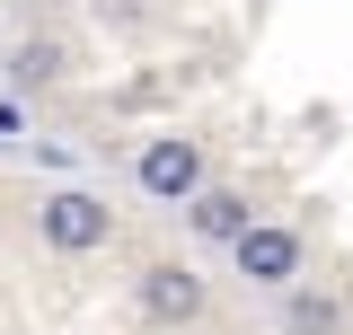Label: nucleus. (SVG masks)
Masks as SVG:
<instances>
[{"mask_svg":"<svg viewBox=\"0 0 353 335\" xmlns=\"http://www.w3.org/2000/svg\"><path fill=\"white\" fill-rule=\"evenodd\" d=\"M239 283H256V292H283V283H301V230H283V221H248L239 238Z\"/></svg>","mask_w":353,"mask_h":335,"instance_id":"nucleus-2","label":"nucleus"},{"mask_svg":"<svg viewBox=\"0 0 353 335\" xmlns=\"http://www.w3.org/2000/svg\"><path fill=\"white\" fill-rule=\"evenodd\" d=\"M283 292H292V300H283V327H292V335H336V327H345V300H336V292H318V283H283Z\"/></svg>","mask_w":353,"mask_h":335,"instance_id":"nucleus-6","label":"nucleus"},{"mask_svg":"<svg viewBox=\"0 0 353 335\" xmlns=\"http://www.w3.org/2000/svg\"><path fill=\"white\" fill-rule=\"evenodd\" d=\"M36 230L53 256H88L115 238V212H106V194H80V185H62V194H44L36 203Z\"/></svg>","mask_w":353,"mask_h":335,"instance_id":"nucleus-1","label":"nucleus"},{"mask_svg":"<svg viewBox=\"0 0 353 335\" xmlns=\"http://www.w3.org/2000/svg\"><path fill=\"white\" fill-rule=\"evenodd\" d=\"M9 71H18V80H53V71H62V53H53V44H18V53H9Z\"/></svg>","mask_w":353,"mask_h":335,"instance_id":"nucleus-7","label":"nucleus"},{"mask_svg":"<svg viewBox=\"0 0 353 335\" xmlns=\"http://www.w3.org/2000/svg\"><path fill=\"white\" fill-rule=\"evenodd\" d=\"M248 221H256V212H248V194H230V185H194V194H185V230L212 238V247H230Z\"/></svg>","mask_w":353,"mask_h":335,"instance_id":"nucleus-5","label":"nucleus"},{"mask_svg":"<svg viewBox=\"0 0 353 335\" xmlns=\"http://www.w3.org/2000/svg\"><path fill=\"white\" fill-rule=\"evenodd\" d=\"M132 176H141V194H150V203H185V194H194V185H203V141H150V150H141V168H132Z\"/></svg>","mask_w":353,"mask_h":335,"instance_id":"nucleus-3","label":"nucleus"},{"mask_svg":"<svg viewBox=\"0 0 353 335\" xmlns=\"http://www.w3.org/2000/svg\"><path fill=\"white\" fill-rule=\"evenodd\" d=\"M203 274H194V265H150V274H141V318H150V327H194V318H203Z\"/></svg>","mask_w":353,"mask_h":335,"instance_id":"nucleus-4","label":"nucleus"}]
</instances>
